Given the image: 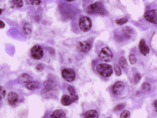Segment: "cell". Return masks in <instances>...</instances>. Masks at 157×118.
<instances>
[{
	"label": "cell",
	"mask_w": 157,
	"mask_h": 118,
	"mask_svg": "<svg viewBox=\"0 0 157 118\" xmlns=\"http://www.w3.org/2000/svg\"><path fill=\"white\" fill-rule=\"evenodd\" d=\"M87 13L90 14H104L105 9L102 3L99 2H97L89 5L86 9Z\"/></svg>",
	"instance_id": "1"
},
{
	"label": "cell",
	"mask_w": 157,
	"mask_h": 118,
	"mask_svg": "<svg viewBox=\"0 0 157 118\" xmlns=\"http://www.w3.org/2000/svg\"><path fill=\"white\" fill-rule=\"evenodd\" d=\"M97 72L104 77H108L113 73V68L111 65L106 64H100L96 67Z\"/></svg>",
	"instance_id": "2"
},
{
	"label": "cell",
	"mask_w": 157,
	"mask_h": 118,
	"mask_svg": "<svg viewBox=\"0 0 157 118\" xmlns=\"http://www.w3.org/2000/svg\"><path fill=\"white\" fill-rule=\"evenodd\" d=\"M78 25L81 30L84 32H86L89 31L91 28V22L88 17H83L79 19Z\"/></svg>",
	"instance_id": "3"
},
{
	"label": "cell",
	"mask_w": 157,
	"mask_h": 118,
	"mask_svg": "<svg viewBox=\"0 0 157 118\" xmlns=\"http://www.w3.org/2000/svg\"><path fill=\"white\" fill-rule=\"evenodd\" d=\"M61 74L63 78L69 82L73 81L75 77V72L73 69L71 68L63 69L62 70Z\"/></svg>",
	"instance_id": "4"
},
{
	"label": "cell",
	"mask_w": 157,
	"mask_h": 118,
	"mask_svg": "<svg viewBox=\"0 0 157 118\" xmlns=\"http://www.w3.org/2000/svg\"><path fill=\"white\" fill-rule=\"evenodd\" d=\"M99 57L102 61L106 62H109L112 59L113 53L108 47H105L101 49Z\"/></svg>",
	"instance_id": "5"
},
{
	"label": "cell",
	"mask_w": 157,
	"mask_h": 118,
	"mask_svg": "<svg viewBox=\"0 0 157 118\" xmlns=\"http://www.w3.org/2000/svg\"><path fill=\"white\" fill-rule=\"evenodd\" d=\"M30 54L33 58L38 60L41 59L43 57V51L40 46L38 45H35L31 48Z\"/></svg>",
	"instance_id": "6"
},
{
	"label": "cell",
	"mask_w": 157,
	"mask_h": 118,
	"mask_svg": "<svg viewBox=\"0 0 157 118\" xmlns=\"http://www.w3.org/2000/svg\"><path fill=\"white\" fill-rule=\"evenodd\" d=\"M144 18L151 23L157 24V11L156 10H152L146 12L144 14Z\"/></svg>",
	"instance_id": "7"
},
{
	"label": "cell",
	"mask_w": 157,
	"mask_h": 118,
	"mask_svg": "<svg viewBox=\"0 0 157 118\" xmlns=\"http://www.w3.org/2000/svg\"><path fill=\"white\" fill-rule=\"evenodd\" d=\"M56 94V91L54 88H45L41 92V96L45 99H49L55 97Z\"/></svg>",
	"instance_id": "8"
},
{
	"label": "cell",
	"mask_w": 157,
	"mask_h": 118,
	"mask_svg": "<svg viewBox=\"0 0 157 118\" xmlns=\"http://www.w3.org/2000/svg\"><path fill=\"white\" fill-rule=\"evenodd\" d=\"M7 100L9 104L11 106H15L19 100L17 94L13 92H10L8 94Z\"/></svg>",
	"instance_id": "9"
},
{
	"label": "cell",
	"mask_w": 157,
	"mask_h": 118,
	"mask_svg": "<svg viewBox=\"0 0 157 118\" xmlns=\"http://www.w3.org/2000/svg\"><path fill=\"white\" fill-rule=\"evenodd\" d=\"M124 87V84L121 81L116 82L113 85L112 91L115 95L120 94L122 92Z\"/></svg>",
	"instance_id": "10"
},
{
	"label": "cell",
	"mask_w": 157,
	"mask_h": 118,
	"mask_svg": "<svg viewBox=\"0 0 157 118\" xmlns=\"http://www.w3.org/2000/svg\"><path fill=\"white\" fill-rule=\"evenodd\" d=\"M91 45L88 42L83 41L79 42L77 45V48L81 52L86 53L89 51Z\"/></svg>",
	"instance_id": "11"
},
{
	"label": "cell",
	"mask_w": 157,
	"mask_h": 118,
	"mask_svg": "<svg viewBox=\"0 0 157 118\" xmlns=\"http://www.w3.org/2000/svg\"><path fill=\"white\" fill-rule=\"evenodd\" d=\"M138 49L140 52L144 56H146L149 52V48L146 45L145 41L143 39H141L139 42Z\"/></svg>",
	"instance_id": "12"
},
{
	"label": "cell",
	"mask_w": 157,
	"mask_h": 118,
	"mask_svg": "<svg viewBox=\"0 0 157 118\" xmlns=\"http://www.w3.org/2000/svg\"><path fill=\"white\" fill-rule=\"evenodd\" d=\"M75 101L71 96L66 95L62 96L61 99L62 104L65 106H68Z\"/></svg>",
	"instance_id": "13"
},
{
	"label": "cell",
	"mask_w": 157,
	"mask_h": 118,
	"mask_svg": "<svg viewBox=\"0 0 157 118\" xmlns=\"http://www.w3.org/2000/svg\"><path fill=\"white\" fill-rule=\"evenodd\" d=\"M49 118H67L64 112L60 109L55 110Z\"/></svg>",
	"instance_id": "14"
},
{
	"label": "cell",
	"mask_w": 157,
	"mask_h": 118,
	"mask_svg": "<svg viewBox=\"0 0 157 118\" xmlns=\"http://www.w3.org/2000/svg\"><path fill=\"white\" fill-rule=\"evenodd\" d=\"M25 86L28 89L34 90L39 88L40 86V84L39 82L31 81L26 84Z\"/></svg>",
	"instance_id": "15"
},
{
	"label": "cell",
	"mask_w": 157,
	"mask_h": 118,
	"mask_svg": "<svg viewBox=\"0 0 157 118\" xmlns=\"http://www.w3.org/2000/svg\"><path fill=\"white\" fill-rule=\"evenodd\" d=\"M32 77L29 74L26 73L22 74L19 77L20 81L23 83H27L32 81Z\"/></svg>",
	"instance_id": "16"
},
{
	"label": "cell",
	"mask_w": 157,
	"mask_h": 118,
	"mask_svg": "<svg viewBox=\"0 0 157 118\" xmlns=\"http://www.w3.org/2000/svg\"><path fill=\"white\" fill-rule=\"evenodd\" d=\"M98 114L96 111L90 110L86 111L84 115V118H98Z\"/></svg>",
	"instance_id": "17"
},
{
	"label": "cell",
	"mask_w": 157,
	"mask_h": 118,
	"mask_svg": "<svg viewBox=\"0 0 157 118\" xmlns=\"http://www.w3.org/2000/svg\"><path fill=\"white\" fill-rule=\"evenodd\" d=\"M123 35L127 38L131 37L134 33L133 30L128 27H125L123 29Z\"/></svg>",
	"instance_id": "18"
},
{
	"label": "cell",
	"mask_w": 157,
	"mask_h": 118,
	"mask_svg": "<svg viewBox=\"0 0 157 118\" xmlns=\"http://www.w3.org/2000/svg\"><path fill=\"white\" fill-rule=\"evenodd\" d=\"M67 90L71 97L75 101L78 99V97L76 94L74 88L72 86L70 85L67 88Z\"/></svg>",
	"instance_id": "19"
},
{
	"label": "cell",
	"mask_w": 157,
	"mask_h": 118,
	"mask_svg": "<svg viewBox=\"0 0 157 118\" xmlns=\"http://www.w3.org/2000/svg\"><path fill=\"white\" fill-rule=\"evenodd\" d=\"M43 85L45 88H54L56 85V82L52 80H47L43 82Z\"/></svg>",
	"instance_id": "20"
},
{
	"label": "cell",
	"mask_w": 157,
	"mask_h": 118,
	"mask_svg": "<svg viewBox=\"0 0 157 118\" xmlns=\"http://www.w3.org/2000/svg\"><path fill=\"white\" fill-rule=\"evenodd\" d=\"M119 64L123 69L125 68L127 65V62L125 58L123 57H121L119 60Z\"/></svg>",
	"instance_id": "21"
},
{
	"label": "cell",
	"mask_w": 157,
	"mask_h": 118,
	"mask_svg": "<svg viewBox=\"0 0 157 118\" xmlns=\"http://www.w3.org/2000/svg\"><path fill=\"white\" fill-rule=\"evenodd\" d=\"M141 88L144 92H148L151 89V85L149 83L145 82L142 84Z\"/></svg>",
	"instance_id": "22"
},
{
	"label": "cell",
	"mask_w": 157,
	"mask_h": 118,
	"mask_svg": "<svg viewBox=\"0 0 157 118\" xmlns=\"http://www.w3.org/2000/svg\"><path fill=\"white\" fill-rule=\"evenodd\" d=\"M6 93L5 89L3 87L0 86V100L5 97Z\"/></svg>",
	"instance_id": "23"
},
{
	"label": "cell",
	"mask_w": 157,
	"mask_h": 118,
	"mask_svg": "<svg viewBox=\"0 0 157 118\" xmlns=\"http://www.w3.org/2000/svg\"><path fill=\"white\" fill-rule=\"evenodd\" d=\"M128 19L126 18H123L117 20L116 21V23L119 25H122L126 23L128 21Z\"/></svg>",
	"instance_id": "24"
},
{
	"label": "cell",
	"mask_w": 157,
	"mask_h": 118,
	"mask_svg": "<svg viewBox=\"0 0 157 118\" xmlns=\"http://www.w3.org/2000/svg\"><path fill=\"white\" fill-rule=\"evenodd\" d=\"M13 6H15L17 7H21L23 5V3L22 1L16 0L12 1Z\"/></svg>",
	"instance_id": "25"
},
{
	"label": "cell",
	"mask_w": 157,
	"mask_h": 118,
	"mask_svg": "<svg viewBox=\"0 0 157 118\" xmlns=\"http://www.w3.org/2000/svg\"><path fill=\"white\" fill-rule=\"evenodd\" d=\"M129 60L130 63L131 64H135L136 61V59L133 54H131L129 57Z\"/></svg>",
	"instance_id": "26"
},
{
	"label": "cell",
	"mask_w": 157,
	"mask_h": 118,
	"mask_svg": "<svg viewBox=\"0 0 157 118\" xmlns=\"http://www.w3.org/2000/svg\"><path fill=\"white\" fill-rule=\"evenodd\" d=\"M114 70L116 75L120 76L121 74V70L120 67L117 65H115L114 66Z\"/></svg>",
	"instance_id": "27"
},
{
	"label": "cell",
	"mask_w": 157,
	"mask_h": 118,
	"mask_svg": "<svg viewBox=\"0 0 157 118\" xmlns=\"http://www.w3.org/2000/svg\"><path fill=\"white\" fill-rule=\"evenodd\" d=\"M130 113L127 110L124 111L120 116V118H127L130 115Z\"/></svg>",
	"instance_id": "28"
},
{
	"label": "cell",
	"mask_w": 157,
	"mask_h": 118,
	"mask_svg": "<svg viewBox=\"0 0 157 118\" xmlns=\"http://www.w3.org/2000/svg\"><path fill=\"white\" fill-rule=\"evenodd\" d=\"M125 106V103H122L117 105L114 108V110L116 111H120Z\"/></svg>",
	"instance_id": "29"
},
{
	"label": "cell",
	"mask_w": 157,
	"mask_h": 118,
	"mask_svg": "<svg viewBox=\"0 0 157 118\" xmlns=\"http://www.w3.org/2000/svg\"><path fill=\"white\" fill-rule=\"evenodd\" d=\"M44 69V66L41 64H38L35 67L36 70L38 72H41Z\"/></svg>",
	"instance_id": "30"
},
{
	"label": "cell",
	"mask_w": 157,
	"mask_h": 118,
	"mask_svg": "<svg viewBox=\"0 0 157 118\" xmlns=\"http://www.w3.org/2000/svg\"><path fill=\"white\" fill-rule=\"evenodd\" d=\"M141 78V76L139 73H136L135 75L134 79L135 83L137 84L138 83L140 79Z\"/></svg>",
	"instance_id": "31"
},
{
	"label": "cell",
	"mask_w": 157,
	"mask_h": 118,
	"mask_svg": "<svg viewBox=\"0 0 157 118\" xmlns=\"http://www.w3.org/2000/svg\"><path fill=\"white\" fill-rule=\"evenodd\" d=\"M30 3L32 5H37L41 3V1L40 0H31L30 1Z\"/></svg>",
	"instance_id": "32"
},
{
	"label": "cell",
	"mask_w": 157,
	"mask_h": 118,
	"mask_svg": "<svg viewBox=\"0 0 157 118\" xmlns=\"http://www.w3.org/2000/svg\"><path fill=\"white\" fill-rule=\"evenodd\" d=\"M5 23L2 21L0 20V29H3L5 26Z\"/></svg>",
	"instance_id": "33"
},
{
	"label": "cell",
	"mask_w": 157,
	"mask_h": 118,
	"mask_svg": "<svg viewBox=\"0 0 157 118\" xmlns=\"http://www.w3.org/2000/svg\"><path fill=\"white\" fill-rule=\"evenodd\" d=\"M154 104V107H155V108L156 109H156H157V100H156L155 101Z\"/></svg>",
	"instance_id": "34"
},
{
	"label": "cell",
	"mask_w": 157,
	"mask_h": 118,
	"mask_svg": "<svg viewBox=\"0 0 157 118\" xmlns=\"http://www.w3.org/2000/svg\"><path fill=\"white\" fill-rule=\"evenodd\" d=\"M2 13V10L0 8V15Z\"/></svg>",
	"instance_id": "35"
},
{
	"label": "cell",
	"mask_w": 157,
	"mask_h": 118,
	"mask_svg": "<svg viewBox=\"0 0 157 118\" xmlns=\"http://www.w3.org/2000/svg\"></svg>",
	"instance_id": "36"
}]
</instances>
